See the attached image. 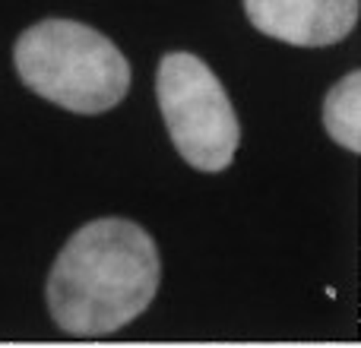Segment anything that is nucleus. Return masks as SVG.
Returning a JSON list of instances; mask_svg holds the SVG:
<instances>
[{
  "mask_svg": "<svg viewBox=\"0 0 361 348\" xmlns=\"http://www.w3.org/2000/svg\"><path fill=\"white\" fill-rule=\"evenodd\" d=\"M250 25L295 48H326L355 29L358 0H244Z\"/></svg>",
  "mask_w": 361,
  "mask_h": 348,
  "instance_id": "nucleus-4",
  "label": "nucleus"
},
{
  "mask_svg": "<svg viewBox=\"0 0 361 348\" xmlns=\"http://www.w3.org/2000/svg\"><path fill=\"white\" fill-rule=\"evenodd\" d=\"M156 95L171 143L197 171H225L241 143V124L225 86L197 54L175 51L159 61Z\"/></svg>",
  "mask_w": 361,
  "mask_h": 348,
  "instance_id": "nucleus-3",
  "label": "nucleus"
},
{
  "mask_svg": "<svg viewBox=\"0 0 361 348\" xmlns=\"http://www.w3.org/2000/svg\"><path fill=\"white\" fill-rule=\"evenodd\" d=\"M324 127L349 152H361V73L352 70L324 99Z\"/></svg>",
  "mask_w": 361,
  "mask_h": 348,
  "instance_id": "nucleus-5",
  "label": "nucleus"
},
{
  "mask_svg": "<svg viewBox=\"0 0 361 348\" xmlns=\"http://www.w3.org/2000/svg\"><path fill=\"white\" fill-rule=\"evenodd\" d=\"M162 279L159 247L130 218H95L57 254L48 275V311L67 336H111L152 304Z\"/></svg>",
  "mask_w": 361,
  "mask_h": 348,
  "instance_id": "nucleus-1",
  "label": "nucleus"
},
{
  "mask_svg": "<svg viewBox=\"0 0 361 348\" xmlns=\"http://www.w3.org/2000/svg\"><path fill=\"white\" fill-rule=\"evenodd\" d=\"M16 73L73 114L111 111L130 89V63L108 35L76 19H42L16 38Z\"/></svg>",
  "mask_w": 361,
  "mask_h": 348,
  "instance_id": "nucleus-2",
  "label": "nucleus"
}]
</instances>
